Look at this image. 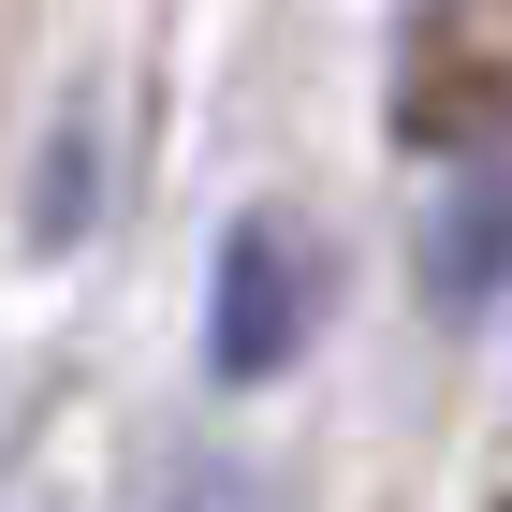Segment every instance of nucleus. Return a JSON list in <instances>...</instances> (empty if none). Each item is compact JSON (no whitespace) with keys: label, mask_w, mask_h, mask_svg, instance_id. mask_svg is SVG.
Returning a JSON list of instances; mask_svg holds the SVG:
<instances>
[{"label":"nucleus","mask_w":512,"mask_h":512,"mask_svg":"<svg viewBox=\"0 0 512 512\" xmlns=\"http://www.w3.org/2000/svg\"><path fill=\"white\" fill-rule=\"evenodd\" d=\"M322 293H337V264H322V235L293 220V205H235L220 220V278H205V366L220 381H278V366L322 337Z\"/></svg>","instance_id":"nucleus-1"},{"label":"nucleus","mask_w":512,"mask_h":512,"mask_svg":"<svg viewBox=\"0 0 512 512\" xmlns=\"http://www.w3.org/2000/svg\"><path fill=\"white\" fill-rule=\"evenodd\" d=\"M498 132H512V0H410L395 147H498Z\"/></svg>","instance_id":"nucleus-2"},{"label":"nucleus","mask_w":512,"mask_h":512,"mask_svg":"<svg viewBox=\"0 0 512 512\" xmlns=\"http://www.w3.org/2000/svg\"><path fill=\"white\" fill-rule=\"evenodd\" d=\"M15 235H30V264H59V249L103 235V118H88V103L44 132V161H30V220H15Z\"/></svg>","instance_id":"nucleus-3"},{"label":"nucleus","mask_w":512,"mask_h":512,"mask_svg":"<svg viewBox=\"0 0 512 512\" xmlns=\"http://www.w3.org/2000/svg\"><path fill=\"white\" fill-rule=\"evenodd\" d=\"M512 264V161H483V176H454V205H439V308H483Z\"/></svg>","instance_id":"nucleus-4"},{"label":"nucleus","mask_w":512,"mask_h":512,"mask_svg":"<svg viewBox=\"0 0 512 512\" xmlns=\"http://www.w3.org/2000/svg\"><path fill=\"white\" fill-rule=\"evenodd\" d=\"M161 512H278V498H264V469H235V454H191Z\"/></svg>","instance_id":"nucleus-5"}]
</instances>
